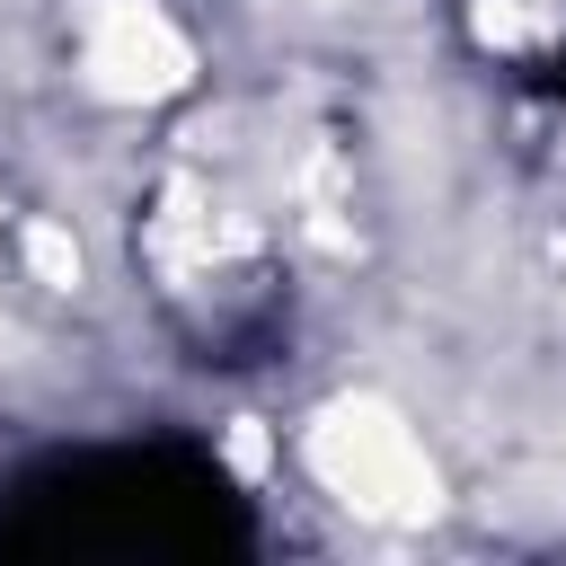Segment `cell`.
Listing matches in <instances>:
<instances>
[{"instance_id":"2","label":"cell","mask_w":566,"mask_h":566,"mask_svg":"<svg viewBox=\"0 0 566 566\" xmlns=\"http://www.w3.org/2000/svg\"><path fill=\"white\" fill-rule=\"evenodd\" d=\"M522 80H531V88H548V97H566V53H548V62H531Z\"/></svg>"},{"instance_id":"1","label":"cell","mask_w":566,"mask_h":566,"mask_svg":"<svg viewBox=\"0 0 566 566\" xmlns=\"http://www.w3.org/2000/svg\"><path fill=\"white\" fill-rule=\"evenodd\" d=\"M256 548V504L212 442L133 433L44 451L0 478V557H177L221 566Z\"/></svg>"}]
</instances>
